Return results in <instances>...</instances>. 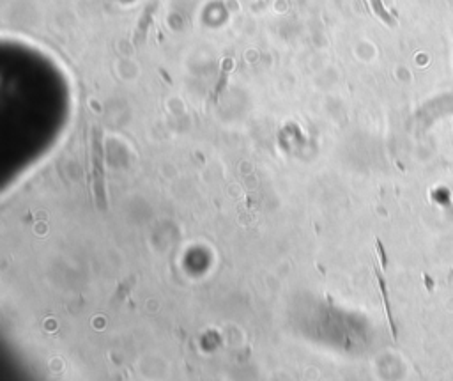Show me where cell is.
I'll list each match as a JSON object with an SVG mask.
<instances>
[{"label": "cell", "mask_w": 453, "mask_h": 381, "mask_svg": "<svg viewBox=\"0 0 453 381\" xmlns=\"http://www.w3.org/2000/svg\"><path fill=\"white\" fill-rule=\"evenodd\" d=\"M370 6H372V9H374L375 15H377L379 18H381L382 22L386 23V25H395L393 16H391L390 13L386 11L384 4H382V0H370Z\"/></svg>", "instance_id": "obj_1"}, {"label": "cell", "mask_w": 453, "mask_h": 381, "mask_svg": "<svg viewBox=\"0 0 453 381\" xmlns=\"http://www.w3.org/2000/svg\"><path fill=\"white\" fill-rule=\"evenodd\" d=\"M154 9H156V4H150L149 8H147L145 15L142 16V20H140L138 23V29H136V41H143V38H145V32H147V25H149L150 22V15L154 13Z\"/></svg>", "instance_id": "obj_2"}]
</instances>
